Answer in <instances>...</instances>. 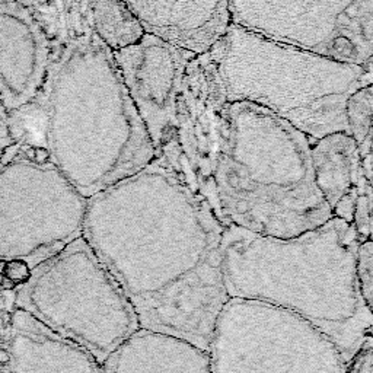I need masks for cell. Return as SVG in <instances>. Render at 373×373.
Segmentation results:
<instances>
[{"label": "cell", "instance_id": "cell-20", "mask_svg": "<svg viewBox=\"0 0 373 373\" xmlns=\"http://www.w3.org/2000/svg\"><path fill=\"white\" fill-rule=\"evenodd\" d=\"M16 146V137L10 124L9 112L0 105V159Z\"/></svg>", "mask_w": 373, "mask_h": 373}, {"label": "cell", "instance_id": "cell-16", "mask_svg": "<svg viewBox=\"0 0 373 373\" xmlns=\"http://www.w3.org/2000/svg\"><path fill=\"white\" fill-rule=\"evenodd\" d=\"M373 88L368 85L353 92L346 102L347 133L356 142L360 157L372 154Z\"/></svg>", "mask_w": 373, "mask_h": 373}, {"label": "cell", "instance_id": "cell-1", "mask_svg": "<svg viewBox=\"0 0 373 373\" xmlns=\"http://www.w3.org/2000/svg\"><path fill=\"white\" fill-rule=\"evenodd\" d=\"M223 229L207 200L154 156L88 198L82 236L129 299L140 328L209 351L229 299Z\"/></svg>", "mask_w": 373, "mask_h": 373}, {"label": "cell", "instance_id": "cell-15", "mask_svg": "<svg viewBox=\"0 0 373 373\" xmlns=\"http://www.w3.org/2000/svg\"><path fill=\"white\" fill-rule=\"evenodd\" d=\"M310 163L315 187L331 209L332 218L353 222L362 157L350 134L338 132L310 143Z\"/></svg>", "mask_w": 373, "mask_h": 373}, {"label": "cell", "instance_id": "cell-22", "mask_svg": "<svg viewBox=\"0 0 373 373\" xmlns=\"http://www.w3.org/2000/svg\"><path fill=\"white\" fill-rule=\"evenodd\" d=\"M15 283H12L7 277H4V276H0V289L1 290H12V289H15Z\"/></svg>", "mask_w": 373, "mask_h": 373}, {"label": "cell", "instance_id": "cell-4", "mask_svg": "<svg viewBox=\"0 0 373 373\" xmlns=\"http://www.w3.org/2000/svg\"><path fill=\"white\" fill-rule=\"evenodd\" d=\"M310 143L273 112L229 102L215 171V210L223 226L289 239L327 223L332 213L315 187Z\"/></svg>", "mask_w": 373, "mask_h": 373}, {"label": "cell", "instance_id": "cell-21", "mask_svg": "<svg viewBox=\"0 0 373 373\" xmlns=\"http://www.w3.org/2000/svg\"><path fill=\"white\" fill-rule=\"evenodd\" d=\"M3 276L7 277L15 285H22V283H26L32 277V270L29 268L26 261H23L21 258H16V260H12V261L6 263V268H4Z\"/></svg>", "mask_w": 373, "mask_h": 373}, {"label": "cell", "instance_id": "cell-10", "mask_svg": "<svg viewBox=\"0 0 373 373\" xmlns=\"http://www.w3.org/2000/svg\"><path fill=\"white\" fill-rule=\"evenodd\" d=\"M227 107L216 43L188 63L178 98L174 137L156 153L207 200L215 213V171L227 134Z\"/></svg>", "mask_w": 373, "mask_h": 373}, {"label": "cell", "instance_id": "cell-17", "mask_svg": "<svg viewBox=\"0 0 373 373\" xmlns=\"http://www.w3.org/2000/svg\"><path fill=\"white\" fill-rule=\"evenodd\" d=\"M351 224L360 242L372 239V176L365 172L359 182Z\"/></svg>", "mask_w": 373, "mask_h": 373}, {"label": "cell", "instance_id": "cell-24", "mask_svg": "<svg viewBox=\"0 0 373 373\" xmlns=\"http://www.w3.org/2000/svg\"><path fill=\"white\" fill-rule=\"evenodd\" d=\"M6 263H7V261H4V260H0V276H3V274H4Z\"/></svg>", "mask_w": 373, "mask_h": 373}, {"label": "cell", "instance_id": "cell-12", "mask_svg": "<svg viewBox=\"0 0 373 373\" xmlns=\"http://www.w3.org/2000/svg\"><path fill=\"white\" fill-rule=\"evenodd\" d=\"M53 63L51 38L23 3L0 4V105L15 112L44 92Z\"/></svg>", "mask_w": 373, "mask_h": 373}, {"label": "cell", "instance_id": "cell-5", "mask_svg": "<svg viewBox=\"0 0 373 373\" xmlns=\"http://www.w3.org/2000/svg\"><path fill=\"white\" fill-rule=\"evenodd\" d=\"M218 45L227 102L261 107L310 142L331 133H347L344 111L349 96L372 85V69L277 43L235 23Z\"/></svg>", "mask_w": 373, "mask_h": 373}, {"label": "cell", "instance_id": "cell-7", "mask_svg": "<svg viewBox=\"0 0 373 373\" xmlns=\"http://www.w3.org/2000/svg\"><path fill=\"white\" fill-rule=\"evenodd\" d=\"M35 268L48 328L83 347L101 366L140 328L129 299L83 236Z\"/></svg>", "mask_w": 373, "mask_h": 373}, {"label": "cell", "instance_id": "cell-9", "mask_svg": "<svg viewBox=\"0 0 373 373\" xmlns=\"http://www.w3.org/2000/svg\"><path fill=\"white\" fill-rule=\"evenodd\" d=\"M230 23L372 69L373 0H227Z\"/></svg>", "mask_w": 373, "mask_h": 373}, {"label": "cell", "instance_id": "cell-14", "mask_svg": "<svg viewBox=\"0 0 373 373\" xmlns=\"http://www.w3.org/2000/svg\"><path fill=\"white\" fill-rule=\"evenodd\" d=\"M102 373H213L207 350L179 337L137 328L102 363Z\"/></svg>", "mask_w": 373, "mask_h": 373}, {"label": "cell", "instance_id": "cell-23", "mask_svg": "<svg viewBox=\"0 0 373 373\" xmlns=\"http://www.w3.org/2000/svg\"><path fill=\"white\" fill-rule=\"evenodd\" d=\"M10 362V356L6 350L0 349V366H4Z\"/></svg>", "mask_w": 373, "mask_h": 373}, {"label": "cell", "instance_id": "cell-11", "mask_svg": "<svg viewBox=\"0 0 373 373\" xmlns=\"http://www.w3.org/2000/svg\"><path fill=\"white\" fill-rule=\"evenodd\" d=\"M112 56L157 153L174 137L182 80L196 53L143 32L134 43L114 50Z\"/></svg>", "mask_w": 373, "mask_h": 373}, {"label": "cell", "instance_id": "cell-19", "mask_svg": "<svg viewBox=\"0 0 373 373\" xmlns=\"http://www.w3.org/2000/svg\"><path fill=\"white\" fill-rule=\"evenodd\" d=\"M346 373H373L372 337L366 340L359 351L349 360Z\"/></svg>", "mask_w": 373, "mask_h": 373}, {"label": "cell", "instance_id": "cell-8", "mask_svg": "<svg viewBox=\"0 0 373 373\" xmlns=\"http://www.w3.org/2000/svg\"><path fill=\"white\" fill-rule=\"evenodd\" d=\"M86 204L44 148L15 146L0 159V229L26 245L31 270L82 236Z\"/></svg>", "mask_w": 373, "mask_h": 373}, {"label": "cell", "instance_id": "cell-6", "mask_svg": "<svg viewBox=\"0 0 373 373\" xmlns=\"http://www.w3.org/2000/svg\"><path fill=\"white\" fill-rule=\"evenodd\" d=\"M213 373H346L337 344L298 315L229 298L209 347Z\"/></svg>", "mask_w": 373, "mask_h": 373}, {"label": "cell", "instance_id": "cell-13", "mask_svg": "<svg viewBox=\"0 0 373 373\" xmlns=\"http://www.w3.org/2000/svg\"><path fill=\"white\" fill-rule=\"evenodd\" d=\"M142 29L196 54L212 48L230 25L227 0H121Z\"/></svg>", "mask_w": 373, "mask_h": 373}, {"label": "cell", "instance_id": "cell-2", "mask_svg": "<svg viewBox=\"0 0 373 373\" xmlns=\"http://www.w3.org/2000/svg\"><path fill=\"white\" fill-rule=\"evenodd\" d=\"M359 238L338 218L299 236H261L224 226L222 258L229 298L268 303L310 322L346 363L372 337L373 312L356 280Z\"/></svg>", "mask_w": 373, "mask_h": 373}, {"label": "cell", "instance_id": "cell-18", "mask_svg": "<svg viewBox=\"0 0 373 373\" xmlns=\"http://www.w3.org/2000/svg\"><path fill=\"white\" fill-rule=\"evenodd\" d=\"M356 280L365 303L372 309L373 305V242L372 239L360 242L356 254Z\"/></svg>", "mask_w": 373, "mask_h": 373}, {"label": "cell", "instance_id": "cell-3", "mask_svg": "<svg viewBox=\"0 0 373 373\" xmlns=\"http://www.w3.org/2000/svg\"><path fill=\"white\" fill-rule=\"evenodd\" d=\"M44 107L43 148L85 198L139 172L156 156L112 50L95 34L62 41Z\"/></svg>", "mask_w": 373, "mask_h": 373}]
</instances>
